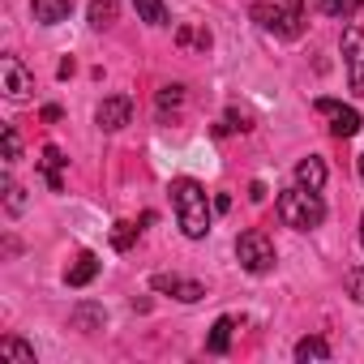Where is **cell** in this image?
Instances as JSON below:
<instances>
[{"label":"cell","mask_w":364,"mask_h":364,"mask_svg":"<svg viewBox=\"0 0 364 364\" xmlns=\"http://www.w3.org/2000/svg\"><path fill=\"white\" fill-rule=\"evenodd\" d=\"M95 274H99V257L95 253H77V262L65 270V283L69 287H86V283H95Z\"/></svg>","instance_id":"13"},{"label":"cell","mask_w":364,"mask_h":364,"mask_svg":"<svg viewBox=\"0 0 364 364\" xmlns=\"http://www.w3.org/2000/svg\"><path fill=\"white\" fill-rule=\"evenodd\" d=\"M360 245H364V215H360Z\"/></svg>","instance_id":"31"},{"label":"cell","mask_w":364,"mask_h":364,"mask_svg":"<svg viewBox=\"0 0 364 364\" xmlns=\"http://www.w3.org/2000/svg\"><path fill=\"white\" fill-rule=\"evenodd\" d=\"M0 90H5L9 103H26L35 95V73L18 56H0Z\"/></svg>","instance_id":"5"},{"label":"cell","mask_w":364,"mask_h":364,"mask_svg":"<svg viewBox=\"0 0 364 364\" xmlns=\"http://www.w3.org/2000/svg\"><path fill=\"white\" fill-rule=\"evenodd\" d=\"M279 5H287V9H300V5H304V0H279Z\"/></svg>","instance_id":"29"},{"label":"cell","mask_w":364,"mask_h":364,"mask_svg":"<svg viewBox=\"0 0 364 364\" xmlns=\"http://www.w3.org/2000/svg\"><path fill=\"white\" fill-rule=\"evenodd\" d=\"M137 236H141V228L129 223V219H120V223L112 228V249H116V253H129V249L137 245Z\"/></svg>","instance_id":"17"},{"label":"cell","mask_w":364,"mask_h":364,"mask_svg":"<svg viewBox=\"0 0 364 364\" xmlns=\"http://www.w3.org/2000/svg\"><path fill=\"white\" fill-rule=\"evenodd\" d=\"M296 360H330V343L326 338H317V334H309V338H300L296 343Z\"/></svg>","instance_id":"19"},{"label":"cell","mask_w":364,"mask_h":364,"mask_svg":"<svg viewBox=\"0 0 364 364\" xmlns=\"http://www.w3.org/2000/svg\"><path fill=\"white\" fill-rule=\"evenodd\" d=\"M133 9L146 26H167V5L163 0H133Z\"/></svg>","instance_id":"16"},{"label":"cell","mask_w":364,"mask_h":364,"mask_svg":"<svg viewBox=\"0 0 364 364\" xmlns=\"http://www.w3.org/2000/svg\"><path fill=\"white\" fill-rule=\"evenodd\" d=\"M167 193H171L180 232H185L189 240H206L210 236V223H215V206H210L206 185H202V180H193V176H176Z\"/></svg>","instance_id":"1"},{"label":"cell","mask_w":364,"mask_h":364,"mask_svg":"<svg viewBox=\"0 0 364 364\" xmlns=\"http://www.w3.org/2000/svg\"><path fill=\"white\" fill-rule=\"evenodd\" d=\"M176 43L185 48V52H210L215 35H210L206 26H198V22H180V26H176Z\"/></svg>","instance_id":"12"},{"label":"cell","mask_w":364,"mask_h":364,"mask_svg":"<svg viewBox=\"0 0 364 364\" xmlns=\"http://www.w3.org/2000/svg\"><path fill=\"white\" fill-rule=\"evenodd\" d=\"M180 103H185V86H163V90H159V112H163V116H167V107L176 112Z\"/></svg>","instance_id":"25"},{"label":"cell","mask_w":364,"mask_h":364,"mask_svg":"<svg viewBox=\"0 0 364 364\" xmlns=\"http://www.w3.org/2000/svg\"><path fill=\"white\" fill-rule=\"evenodd\" d=\"M355 171H360V180H364V154H360V159H355Z\"/></svg>","instance_id":"30"},{"label":"cell","mask_w":364,"mask_h":364,"mask_svg":"<svg viewBox=\"0 0 364 364\" xmlns=\"http://www.w3.org/2000/svg\"><path fill=\"white\" fill-rule=\"evenodd\" d=\"M313 107H317L321 116H330V133H334V137H355V133L364 129L360 112H355V107H343L338 99H317Z\"/></svg>","instance_id":"8"},{"label":"cell","mask_w":364,"mask_h":364,"mask_svg":"<svg viewBox=\"0 0 364 364\" xmlns=\"http://www.w3.org/2000/svg\"><path fill=\"white\" fill-rule=\"evenodd\" d=\"M31 5H35V22L43 26H56L73 14V0H31Z\"/></svg>","instance_id":"14"},{"label":"cell","mask_w":364,"mask_h":364,"mask_svg":"<svg viewBox=\"0 0 364 364\" xmlns=\"http://www.w3.org/2000/svg\"><path fill=\"white\" fill-rule=\"evenodd\" d=\"M326 180H330V167H326V159L321 154H309V159H300L296 163V185H304V189H326Z\"/></svg>","instance_id":"10"},{"label":"cell","mask_w":364,"mask_h":364,"mask_svg":"<svg viewBox=\"0 0 364 364\" xmlns=\"http://www.w3.org/2000/svg\"><path fill=\"white\" fill-rule=\"evenodd\" d=\"M364 9V0H321V14H330V18H355Z\"/></svg>","instance_id":"22"},{"label":"cell","mask_w":364,"mask_h":364,"mask_svg":"<svg viewBox=\"0 0 364 364\" xmlns=\"http://www.w3.org/2000/svg\"><path fill=\"white\" fill-rule=\"evenodd\" d=\"M343 283H347V296H351L355 304H364V266H351Z\"/></svg>","instance_id":"24"},{"label":"cell","mask_w":364,"mask_h":364,"mask_svg":"<svg viewBox=\"0 0 364 364\" xmlns=\"http://www.w3.org/2000/svg\"><path fill=\"white\" fill-rule=\"evenodd\" d=\"M0 360H18V364H35V347L22 338H0Z\"/></svg>","instance_id":"20"},{"label":"cell","mask_w":364,"mask_h":364,"mask_svg":"<svg viewBox=\"0 0 364 364\" xmlns=\"http://www.w3.org/2000/svg\"><path fill=\"white\" fill-rule=\"evenodd\" d=\"M65 163H69V159L60 154V146H43L39 171H43V180H48V189H52V193H60V189H65V176H60V171H65Z\"/></svg>","instance_id":"11"},{"label":"cell","mask_w":364,"mask_h":364,"mask_svg":"<svg viewBox=\"0 0 364 364\" xmlns=\"http://www.w3.org/2000/svg\"><path fill=\"white\" fill-rule=\"evenodd\" d=\"M236 262H240V270H249V274H270L274 262H279L274 240H270L262 228L240 232V236H236Z\"/></svg>","instance_id":"3"},{"label":"cell","mask_w":364,"mask_h":364,"mask_svg":"<svg viewBox=\"0 0 364 364\" xmlns=\"http://www.w3.org/2000/svg\"><path fill=\"white\" fill-rule=\"evenodd\" d=\"M150 287H154V291H167V296L180 300V304H198V300L206 296V287H202L198 279H180V274H154Z\"/></svg>","instance_id":"9"},{"label":"cell","mask_w":364,"mask_h":364,"mask_svg":"<svg viewBox=\"0 0 364 364\" xmlns=\"http://www.w3.org/2000/svg\"><path fill=\"white\" fill-rule=\"evenodd\" d=\"M129 120H133V99H129V95H107V99L95 107V124H99L103 133H120Z\"/></svg>","instance_id":"7"},{"label":"cell","mask_w":364,"mask_h":364,"mask_svg":"<svg viewBox=\"0 0 364 364\" xmlns=\"http://www.w3.org/2000/svg\"><path fill=\"white\" fill-rule=\"evenodd\" d=\"M343 60H347V82L355 95H364V31L347 26L343 31Z\"/></svg>","instance_id":"6"},{"label":"cell","mask_w":364,"mask_h":364,"mask_svg":"<svg viewBox=\"0 0 364 364\" xmlns=\"http://www.w3.org/2000/svg\"><path fill=\"white\" fill-rule=\"evenodd\" d=\"M249 18L262 26V31H274L279 39H300L304 35V14L300 9H287V5H257L249 9Z\"/></svg>","instance_id":"4"},{"label":"cell","mask_w":364,"mask_h":364,"mask_svg":"<svg viewBox=\"0 0 364 364\" xmlns=\"http://www.w3.org/2000/svg\"><path fill=\"white\" fill-rule=\"evenodd\" d=\"M274 210H279V219H283L287 228H296V232H317V228L326 223V202H321V193H317V189H304V185L283 189L279 202H274Z\"/></svg>","instance_id":"2"},{"label":"cell","mask_w":364,"mask_h":364,"mask_svg":"<svg viewBox=\"0 0 364 364\" xmlns=\"http://www.w3.org/2000/svg\"><path fill=\"white\" fill-rule=\"evenodd\" d=\"M232 334H236V317H219V321L210 326V338H206V351H210V355H223V351L232 347Z\"/></svg>","instance_id":"15"},{"label":"cell","mask_w":364,"mask_h":364,"mask_svg":"<svg viewBox=\"0 0 364 364\" xmlns=\"http://www.w3.org/2000/svg\"><path fill=\"white\" fill-rule=\"evenodd\" d=\"M112 22H116V0H90V26L107 31Z\"/></svg>","instance_id":"21"},{"label":"cell","mask_w":364,"mask_h":364,"mask_svg":"<svg viewBox=\"0 0 364 364\" xmlns=\"http://www.w3.org/2000/svg\"><path fill=\"white\" fill-rule=\"evenodd\" d=\"M215 210H219V215H223V210H232V198H228V193H219V198H215Z\"/></svg>","instance_id":"28"},{"label":"cell","mask_w":364,"mask_h":364,"mask_svg":"<svg viewBox=\"0 0 364 364\" xmlns=\"http://www.w3.org/2000/svg\"><path fill=\"white\" fill-rule=\"evenodd\" d=\"M103 321H107V313L99 304H77L73 309V326L77 330H103Z\"/></svg>","instance_id":"18"},{"label":"cell","mask_w":364,"mask_h":364,"mask_svg":"<svg viewBox=\"0 0 364 364\" xmlns=\"http://www.w3.org/2000/svg\"><path fill=\"white\" fill-rule=\"evenodd\" d=\"M18 159H22V137H18V129L9 124V129H5V163L14 167Z\"/></svg>","instance_id":"26"},{"label":"cell","mask_w":364,"mask_h":364,"mask_svg":"<svg viewBox=\"0 0 364 364\" xmlns=\"http://www.w3.org/2000/svg\"><path fill=\"white\" fill-rule=\"evenodd\" d=\"M5 206H9V215H22V206H26V189L14 176H5Z\"/></svg>","instance_id":"23"},{"label":"cell","mask_w":364,"mask_h":364,"mask_svg":"<svg viewBox=\"0 0 364 364\" xmlns=\"http://www.w3.org/2000/svg\"><path fill=\"white\" fill-rule=\"evenodd\" d=\"M249 202H266V185L257 180V185H249Z\"/></svg>","instance_id":"27"}]
</instances>
